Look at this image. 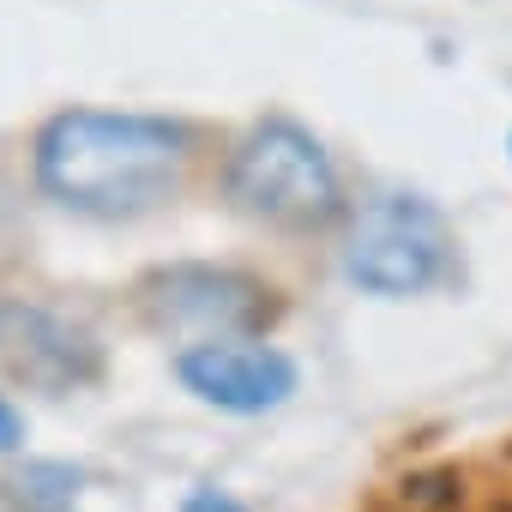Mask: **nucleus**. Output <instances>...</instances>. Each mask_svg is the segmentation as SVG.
Wrapping results in <instances>:
<instances>
[{
	"label": "nucleus",
	"instance_id": "nucleus-1",
	"mask_svg": "<svg viewBox=\"0 0 512 512\" xmlns=\"http://www.w3.org/2000/svg\"><path fill=\"white\" fill-rule=\"evenodd\" d=\"M193 133L169 115L139 109H61L43 121L31 169L37 187L79 217H145L187 181Z\"/></svg>",
	"mask_w": 512,
	"mask_h": 512
},
{
	"label": "nucleus",
	"instance_id": "nucleus-2",
	"mask_svg": "<svg viewBox=\"0 0 512 512\" xmlns=\"http://www.w3.org/2000/svg\"><path fill=\"white\" fill-rule=\"evenodd\" d=\"M223 187L241 217L272 223V229H326L344 211L338 163L290 115H266L241 133V145L229 151Z\"/></svg>",
	"mask_w": 512,
	"mask_h": 512
},
{
	"label": "nucleus",
	"instance_id": "nucleus-3",
	"mask_svg": "<svg viewBox=\"0 0 512 512\" xmlns=\"http://www.w3.org/2000/svg\"><path fill=\"white\" fill-rule=\"evenodd\" d=\"M458 266V235L446 211L422 193H386L356 211L350 241H344V278L362 296H428L452 278Z\"/></svg>",
	"mask_w": 512,
	"mask_h": 512
},
{
	"label": "nucleus",
	"instance_id": "nucleus-4",
	"mask_svg": "<svg viewBox=\"0 0 512 512\" xmlns=\"http://www.w3.org/2000/svg\"><path fill=\"white\" fill-rule=\"evenodd\" d=\"M139 320L163 338L181 344H205V338H253L272 314V290L260 278H247L235 266H163L151 278H139L133 290Z\"/></svg>",
	"mask_w": 512,
	"mask_h": 512
},
{
	"label": "nucleus",
	"instance_id": "nucleus-5",
	"mask_svg": "<svg viewBox=\"0 0 512 512\" xmlns=\"http://www.w3.org/2000/svg\"><path fill=\"white\" fill-rule=\"evenodd\" d=\"M175 380L211 410L266 416V410L296 398L302 368L278 344H260V338H205V344H181Z\"/></svg>",
	"mask_w": 512,
	"mask_h": 512
},
{
	"label": "nucleus",
	"instance_id": "nucleus-6",
	"mask_svg": "<svg viewBox=\"0 0 512 512\" xmlns=\"http://www.w3.org/2000/svg\"><path fill=\"white\" fill-rule=\"evenodd\" d=\"M0 368L31 392H85L103 380V344L43 302H0Z\"/></svg>",
	"mask_w": 512,
	"mask_h": 512
},
{
	"label": "nucleus",
	"instance_id": "nucleus-7",
	"mask_svg": "<svg viewBox=\"0 0 512 512\" xmlns=\"http://www.w3.org/2000/svg\"><path fill=\"white\" fill-rule=\"evenodd\" d=\"M0 494L13 500V512H73L79 506V470L55 464V458H37V464H25L0 482Z\"/></svg>",
	"mask_w": 512,
	"mask_h": 512
},
{
	"label": "nucleus",
	"instance_id": "nucleus-8",
	"mask_svg": "<svg viewBox=\"0 0 512 512\" xmlns=\"http://www.w3.org/2000/svg\"><path fill=\"white\" fill-rule=\"evenodd\" d=\"M181 512H247L235 494H223V488H193L187 500H181Z\"/></svg>",
	"mask_w": 512,
	"mask_h": 512
},
{
	"label": "nucleus",
	"instance_id": "nucleus-9",
	"mask_svg": "<svg viewBox=\"0 0 512 512\" xmlns=\"http://www.w3.org/2000/svg\"><path fill=\"white\" fill-rule=\"evenodd\" d=\"M25 446V416L7 404V392H0V452H19Z\"/></svg>",
	"mask_w": 512,
	"mask_h": 512
}]
</instances>
